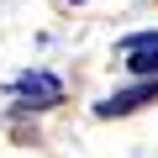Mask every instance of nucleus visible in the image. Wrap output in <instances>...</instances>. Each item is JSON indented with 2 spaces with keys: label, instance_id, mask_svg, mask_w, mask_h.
<instances>
[{
  "label": "nucleus",
  "instance_id": "obj_1",
  "mask_svg": "<svg viewBox=\"0 0 158 158\" xmlns=\"http://www.w3.org/2000/svg\"><path fill=\"white\" fill-rule=\"evenodd\" d=\"M121 63L137 74V79H158V27L153 32H132L121 42Z\"/></svg>",
  "mask_w": 158,
  "mask_h": 158
},
{
  "label": "nucleus",
  "instance_id": "obj_2",
  "mask_svg": "<svg viewBox=\"0 0 158 158\" xmlns=\"http://www.w3.org/2000/svg\"><path fill=\"white\" fill-rule=\"evenodd\" d=\"M153 100H158V79H137V85L106 95V100L95 106V116H132V111H142V106H153Z\"/></svg>",
  "mask_w": 158,
  "mask_h": 158
},
{
  "label": "nucleus",
  "instance_id": "obj_3",
  "mask_svg": "<svg viewBox=\"0 0 158 158\" xmlns=\"http://www.w3.org/2000/svg\"><path fill=\"white\" fill-rule=\"evenodd\" d=\"M27 106H37V111H48V106H58L63 100V79L58 74H42V69H32V74H21L16 85H11Z\"/></svg>",
  "mask_w": 158,
  "mask_h": 158
},
{
  "label": "nucleus",
  "instance_id": "obj_4",
  "mask_svg": "<svg viewBox=\"0 0 158 158\" xmlns=\"http://www.w3.org/2000/svg\"><path fill=\"white\" fill-rule=\"evenodd\" d=\"M74 6H79V0H74Z\"/></svg>",
  "mask_w": 158,
  "mask_h": 158
}]
</instances>
